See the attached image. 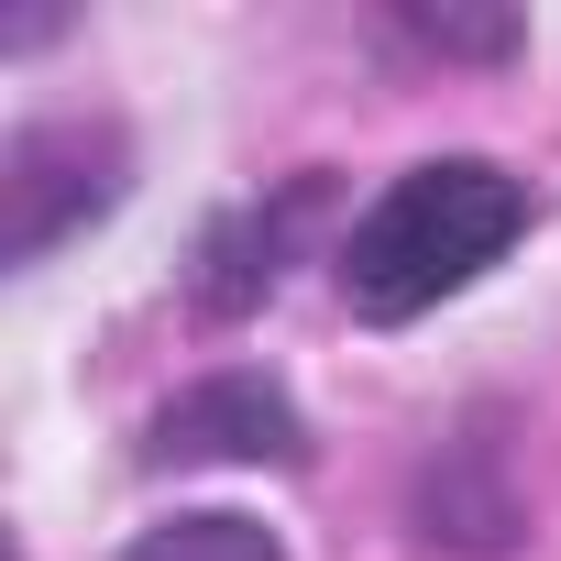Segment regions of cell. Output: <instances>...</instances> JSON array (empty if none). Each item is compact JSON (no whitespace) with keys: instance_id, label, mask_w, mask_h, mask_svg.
I'll list each match as a JSON object with an SVG mask.
<instances>
[{"instance_id":"6da1fadb","label":"cell","mask_w":561,"mask_h":561,"mask_svg":"<svg viewBox=\"0 0 561 561\" xmlns=\"http://www.w3.org/2000/svg\"><path fill=\"white\" fill-rule=\"evenodd\" d=\"M528 231V187L495 165V154H440V165H408L342 242V298L364 320H419L440 298H462L473 275Z\"/></svg>"},{"instance_id":"7a4b0ae2","label":"cell","mask_w":561,"mask_h":561,"mask_svg":"<svg viewBox=\"0 0 561 561\" xmlns=\"http://www.w3.org/2000/svg\"><path fill=\"white\" fill-rule=\"evenodd\" d=\"M111 198H122V133H100V122H34L12 154H0V253L45 264Z\"/></svg>"},{"instance_id":"3957f363","label":"cell","mask_w":561,"mask_h":561,"mask_svg":"<svg viewBox=\"0 0 561 561\" xmlns=\"http://www.w3.org/2000/svg\"><path fill=\"white\" fill-rule=\"evenodd\" d=\"M298 408L264 375H209L154 419V462H298Z\"/></svg>"},{"instance_id":"277c9868","label":"cell","mask_w":561,"mask_h":561,"mask_svg":"<svg viewBox=\"0 0 561 561\" xmlns=\"http://www.w3.org/2000/svg\"><path fill=\"white\" fill-rule=\"evenodd\" d=\"M419 517L430 539H462V550H495L517 528V495L495 484V440H451V462L419 484Z\"/></svg>"},{"instance_id":"5b68a950","label":"cell","mask_w":561,"mask_h":561,"mask_svg":"<svg viewBox=\"0 0 561 561\" xmlns=\"http://www.w3.org/2000/svg\"><path fill=\"white\" fill-rule=\"evenodd\" d=\"M122 561H287V539H275L264 517H242V506H198V517L144 528Z\"/></svg>"},{"instance_id":"8992f818","label":"cell","mask_w":561,"mask_h":561,"mask_svg":"<svg viewBox=\"0 0 561 561\" xmlns=\"http://www.w3.org/2000/svg\"><path fill=\"white\" fill-rule=\"evenodd\" d=\"M397 34L430 56H506L517 45V23H462V12H397Z\"/></svg>"}]
</instances>
